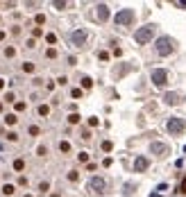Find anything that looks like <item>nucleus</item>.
Masks as SVG:
<instances>
[{
	"instance_id": "nucleus-1",
	"label": "nucleus",
	"mask_w": 186,
	"mask_h": 197,
	"mask_svg": "<svg viewBox=\"0 0 186 197\" xmlns=\"http://www.w3.org/2000/svg\"><path fill=\"white\" fill-rule=\"evenodd\" d=\"M152 36H154V25H145V27H139V30H136L134 41L139 45H145V43L152 41Z\"/></svg>"
},
{
	"instance_id": "nucleus-2",
	"label": "nucleus",
	"mask_w": 186,
	"mask_h": 197,
	"mask_svg": "<svg viewBox=\"0 0 186 197\" xmlns=\"http://www.w3.org/2000/svg\"><path fill=\"white\" fill-rule=\"evenodd\" d=\"M157 52L161 54V57H168V54L175 52V41L170 36H161V39H157Z\"/></svg>"
},
{
	"instance_id": "nucleus-3",
	"label": "nucleus",
	"mask_w": 186,
	"mask_h": 197,
	"mask_svg": "<svg viewBox=\"0 0 186 197\" xmlns=\"http://www.w3.org/2000/svg\"><path fill=\"white\" fill-rule=\"evenodd\" d=\"M118 25H132L134 23V9H120L118 14H116V18H114Z\"/></svg>"
},
{
	"instance_id": "nucleus-4",
	"label": "nucleus",
	"mask_w": 186,
	"mask_h": 197,
	"mask_svg": "<svg viewBox=\"0 0 186 197\" xmlns=\"http://www.w3.org/2000/svg\"><path fill=\"white\" fill-rule=\"evenodd\" d=\"M184 129H186L184 118H170V120H168V131H170V134L179 136V134H184Z\"/></svg>"
},
{
	"instance_id": "nucleus-5",
	"label": "nucleus",
	"mask_w": 186,
	"mask_h": 197,
	"mask_svg": "<svg viewBox=\"0 0 186 197\" xmlns=\"http://www.w3.org/2000/svg\"><path fill=\"white\" fill-rule=\"evenodd\" d=\"M152 84L154 86H166V84H168V73L163 68H154L152 70Z\"/></svg>"
},
{
	"instance_id": "nucleus-6",
	"label": "nucleus",
	"mask_w": 186,
	"mask_h": 197,
	"mask_svg": "<svg viewBox=\"0 0 186 197\" xmlns=\"http://www.w3.org/2000/svg\"><path fill=\"white\" fill-rule=\"evenodd\" d=\"M150 152L157 154V156H166V154L170 152V147L166 145V143H152V145H150Z\"/></svg>"
},
{
	"instance_id": "nucleus-7",
	"label": "nucleus",
	"mask_w": 186,
	"mask_h": 197,
	"mask_svg": "<svg viewBox=\"0 0 186 197\" xmlns=\"http://www.w3.org/2000/svg\"><path fill=\"white\" fill-rule=\"evenodd\" d=\"M104 186H107V184H104L102 177H93V179L89 181V188H91L93 193H102V190H104Z\"/></svg>"
},
{
	"instance_id": "nucleus-8",
	"label": "nucleus",
	"mask_w": 186,
	"mask_h": 197,
	"mask_svg": "<svg viewBox=\"0 0 186 197\" xmlns=\"http://www.w3.org/2000/svg\"><path fill=\"white\" fill-rule=\"evenodd\" d=\"M148 165H150L148 159H145V156H139V159L134 161V172H145V170H148Z\"/></svg>"
},
{
	"instance_id": "nucleus-9",
	"label": "nucleus",
	"mask_w": 186,
	"mask_h": 197,
	"mask_svg": "<svg viewBox=\"0 0 186 197\" xmlns=\"http://www.w3.org/2000/svg\"><path fill=\"white\" fill-rule=\"evenodd\" d=\"M71 41H73L75 45H84V41H86V32H84V30H75L73 36H71Z\"/></svg>"
},
{
	"instance_id": "nucleus-10",
	"label": "nucleus",
	"mask_w": 186,
	"mask_h": 197,
	"mask_svg": "<svg viewBox=\"0 0 186 197\" xmlns=\"http://www.w3.org/2000/svg\"><path fill=\"white\" fill-rule=\"evenodd\" d=\"M98 18H100V21H107V18H109V7L107 5H98Z\"/></svg>"
},
{
	"instance_id": "nucleus-11",
	"label": "nucleus",
	"mask_w": 186,
	"mask_h": 197,
	"mask_svg": "<svg viewBox=\"0 0 186 197\" xmlns=\"http://www.w3.org/2000/svg\"><path fill=\"white\" fill-rule=\"evenodd\" d=\"M163 100L168 102V104H177V102H179V95H177V93H166Z\"/></svg>"
},
{
	"instance_id": "nucleus-12",
	"label": "nucleus",
	"mask_w": 186,
	"mask_h": 197,
	"mask_svg": "<svg viewBox=\"0 0 186 197\" xmlns=\"http://www.w3.org/2000/svg\"><path fill=\"white\" fill-rule=\"evenodd\" d=\"M14 190H16V188H14L12 184H5V186H3V193H5V195H14Z\"/></svg>"
},
{
	"instance_id": "nucleus-13",
	"label": "nucleus",
	"mask_w": 186,
	"mask_h": 197,
	"mask_svg": "<svg viewBox=\"0 0 186 197\" xmlns=\"http://www.w3.org/2000/svg\"><path fill=\"white\" fill-rule=\"evenodd\" d=\"M59 149H61V152H71V143H68V140H61V143H59Z\"/></svg>"
},
{
	"instance_id": "nucleus-14",
	"label": "nucleus",
	"mask_w": 186,
	"mask_h": 197,
	"mask_svg": "<svg viewBox=\"0 0 186 197\" xmlns=\"http://www.w3.org/2000/svg\"><path fill=\"white\" fill-rule=\"evenodd\" d=\"M23 168H25L23 159H16V161H14V170H23Z\"/></svg>"
},
{
	"instance_id": "nucleus-15",
	"label": "nucleus",
	"mask_w": 186,
	"mask_h": 197,
	"mask_svg": "<svg viewBox=\"0 0 186 197\" xmlns=\"http://www.w3.org/2000/svg\"><path fill=\"white\" fill-rule=\"evenodd\" d=\"M68 123H71V125H77V123H80V116H77V114H71V116H68Z\"/></svg>"
},
{
	"instance_id": "nucleus-16",
	"label": "nucleus",
	"mask_w": 186,
	"mask_h": 197,
	"mask_svg": "<svg viewBox=\"0 0 186 197\" xmlns=\"http://www.w3.org/2000/svg\"><path fill=\"white\" fill-rule=\"evenodd\" d=\"M16 120H18V118H16L14 114H9V116L5 118V123H7V125H16Z\"/></svg>"
},
{
	"instance_id": "nucleus-17",
	"label": "nucleus",
	"mask_w": 186,
	"mask_h": 197,
	"mask_svg": "<svg viewBox=\"0 0 186 197\" xmlns=\"http://www.w3.org/2000/svg\"><path fill=\"white\" fill-rule=\"evenodd\" d=\"M23 70H25V73H32V70H34V63H30V61L23 63Z\"/></svg>"
},
{
	"instance_id": "nucleus-18",
	"label": "nucleus",
	"mask_w": 186,
	"mask_h": 197,
	"mask_svg": "<svg viewBox=\"0 0 186 197\" xmlns=\"http://www.w3.org/2000/svg\"><path fill=\"white\" fill-rule=\"evenodd\" d=\"M48 111H50V109H48L45 104H41V107H39V116H48Z\"/></svg>"
},
{
	"instance_id": "nucleus-19",
	"label": "nucleus",
	"mask_w": 186,
	"mask_h": 197,
	"mask_svg": "<svg viewBox=\"0 0 186 197\" xmlns=\"http://www.w3.org/2000/svg\"><path fill=\"white\" fill-rule=\"evenodd\" d=\"M111 147H114V145L109 143V140H104V143H102V149H104V152H111Z\"/></svg>"
},
{
	"instance_id": "nucleus-20",
	"label": "nucleus",
	"mask_w": 186,
	"mask_h": 197,
	"mask_svg": "<svg viewBox=\"0 0 186 197\" xmlns=\"http://www.w3.org/2000/svg\"><path fill=\"white\" fill-rule=\"evenodd\" d=\"M91 84H93V82H91L89 77H84V79H82V86H84V88H91Z\"/></svg>"
},
{
	"instance_id": "nucleus-21",
	"label": "nucleus",
	"mask_w": 186,
	"mask_h": 197,
	"mask_svg": "<svg viewBox=\"0 0 186 197\" xmlns=\"http://www.w3.org/2000/svg\"><path fill=\"white\" fill-rule=\"evenodd\" d=\"M71 95H73V98H82V91H80V88H73Z\"/></svg>"
},
{
	"instance_id": "nucleus-22",
	"label": "nucleus",
	"mask_w": 186,
	"mask_h": 197,
	"mask_svg": "<svg viewBox=\"0 0 186 197\" xmlns=\"http://www.w3.org/2000/svg\"><path fill=\"white\" fill-rule=\"evenodd\" d=\"M14 54H16L14 48H7V50H5V57H14Z\"/></svg>"
},
{
	"instance_id": "nucleus-23",
	"label": "nucleus",
	"mask_w": 186,
	"mask_h": 197,
	"mask_svg": "<svg viewBox=\"0 0 186 197\" xmlns=\"http://www.w3.org/2000/svg\"><path fill=\"white\" fill-rule=\"evenodd\" d=\"M36 23H39V25H43V23H45V16H43V14H39V16H36Z\"/></svg>"
},
{
	"instance_id": "nucleus-24",
	"label": "nucleus",
	"mask_w": 186,
	"mask_h": 197,
	"mask_svg": "<svg viewBox=\"0 0 186 197\" xmlns=\"http://www.w3.org/2000/svg\"><path fill=\"white\" fill-rule=\"evenodd\" d=\"M45 41H48V43H55V41H57V36H55V34H48V36H45Z\"/></svg>"
},
{
	"instance_id": "nucleus-25",
	"label": "nucleus",
	"mask_w": 186,
	"mask_h": 197,
	"mask_svg": "<svg viewBox=\"0 0 186 197\" xmlns=\"http://www.w3.org/2000/svg\"><path fill=\"white\" fill-rule=\"evenodd\" d=\"M80 161H82V163L89 161V154H86V152H80Z\"/></svg>"
},
{
	"instance_id": "nucleus-26",
	"label": "nucleus",
	"mask_w": 186,
	"mask_h": 197,
	"mask_svg": "<svg viewBox=\"0 0 186 197\" xmlns=\"http://www.w3.org/2000/svg\"><path fill=\"white\" fill-rule=\"evenodd\" d=\"M36 152H39V156H45V152H48V149H45V147L41 145V147H39V149H36Z\"/></svg>"
},
{
	"instance_id": "nucleus-27",
	"label": "nucleus",
	"mask_w": 186,
	"mask_h": 197,
	"mask_svg": "<svg viewBox=\"0 0 186 197\" xmlns=\"http://www.w3.org/2000/svg\"><path fill=\"white\" fill-rule=\"evenodd\" d=\"M25 109V102H16V111H23Z\"/></svg>"
},
{
	"instance_id": "nucleus-28",
	"label": "nucleus",
	"mask_w": 186,
	"mask_h": 197,
	"mask_svg": "<svg viewBox=\"0 0 186 197\" xmlns=\"http://www.w3.org/2000/svg\"><path fill=\"white\" fill-rule=\"evenodd\" d=\"M157 190H159V193H166V190H168V184H161V186H159Z\"/></svg>"
},
{
	"instance_id": "nucleus-29",
	"label": "nucleus",
	"mask_w": 186,
	"mask_h": 197,
	"mask_svg": "<svg viewBox=\"0 0 186 197\" xmlns=\"http://www.w3.org/2000/svg\"><path fill=\"white\" fill-rule=\"evenodd\" d=\"M98 123H100V120H98V118H89V125H91V127H95Z\"/></svg>"
},
{
	"instance_id": "nucleus-30",
	"label": "nucleus",
	"mask_w": 186,
	"mask_h": 197,
	"mask_svg": "<svg viewBox=\"0 0 186 197\" xmlns=\"http://www.w3.org/2000/svg\"><path fill=\"white\" fill-rule=\"evenodd\" d=\"M179 190H182V193L186 195V177H184V181H182V188H179Z\"/></svg>"
},
{
	"instance_id": "nucleus-31",
	"label": "nucleus",
	"mask_w": 186,
	"mask_h": 197,
	"mask_svg": "<svg viewBox=\"0 0 186 197\" xmlns=\"http://www.w3.org/2000/svg\"><path fill=\"white\" fill-rule=\"evenodd\" d=\"M3 86H5V82H3V79H0V88H3Z\"/></svg>"
},
{
	"instance_id": "nucleus-32",
	"label": "nucleus",
	"mask_w": 186,
	"mask_h": 197,
	"mask_svg": "<svg viewBox=\"0 0 186 197\" xmlns=\"http://www.w3.org/2000/svg\"><path fill=\"white\" fill-rule=\"evenodd\" d=\"M25 197H32V195H25Z\"/></svg>"
}]
</instances>
